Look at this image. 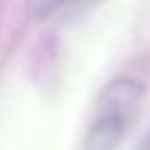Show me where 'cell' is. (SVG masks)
<instances>
[{
	"label": "cell",
	"instance_id": "obj_1",
	"mask_svg": "<svg viewBox=\"0 0 150 150\" xmlns=\"http://www.w3.org/2000/svg\"><path fill=\"white\" fill-rule=\"evenodd\" d=\"M144 99V84L119 77L104 86L95 104V115L84 135L82 150H119Z\"/></svg>",
	"mask_w": 150,
	"mask_h": 150
}]
</instances>
